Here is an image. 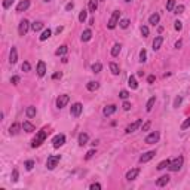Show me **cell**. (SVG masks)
<instances>
[{
	"label": "cell",
	"mask_w": 190,
	"mask_h": 190,
	"mask_svg": "<svg viewBox=\"0 0 190 190\" xmlns=\"http://www.w3.org/2000/svg\"><path fill=\"white\" fill-rule=\"evenodd\" d=\"M183 162H184V159H183L181 156H178V157H175L174 160H171V164H169L168 168H169L171 171H174V172H175V171H180L183 166Z\"/></svg>",
	"instance_id": "cell-4"
},
{
	"label": "cell",
	"mask_w": 190,
	"mask_h": 190,
	"mask_svg": "<svg viewBox=\"0 0 190 190\" xmlns=\"http://www.w3.org/2000/svg\"><path fill=\"white\" fill-rule=\"evenodd\" d=\"M48 129L45 128V129H42V131H39V132L36 134V137L33 138V143H31V147H40L42 144L45 143V140H46V137H48Z\"/></svg>",
	"instance_id": "cell-1"
},
{
	"label": "cell",
	"mask_w": 190,
	"mask_h": 190,
	"mask_svg": "<svg viewBox=\"0 0 190 190\" xmlns=\"http://www.w3.org/2000/svg\"><path fill=\"white\" fill-rule=\"evenodd\" d=\"M140 61L141 63H146L147 61V52H146V49L140 51Z\"/></svg>",
	"instance_id": "cell-37"
},
{
	"label": "cell",
	"mask_w": 190,
	"mask_h": 190,
	"mask_svg": "<svg viewBox=\"0 0 190 190\" xmlns=\"http://www.w3.org/2000/svg\"><path fill=\"white\" fill-rule=\"evenodd\" d=\"M94 155H95V150H89V152L86 153V156H85V159L88 160V159H91V157L94 156Z\"/></svg>",
	"instance_id": "cell-52"
},
{
	"label": "cell",
	"mask_w": 190,
	"mask_h": 190,
	"mask_svg": "<svg viewBox=\"0 0 190 190\" xmlns=\"http://www.w3.org/2000/svg\"><path fill=\"white\" fill-rule=\"evenodd\" d=\"M61 31H63V27H58V28H57V33L59 34V33H61Z\"/></svg>",
	"instance_id": "cell-59"
},
{
	"label": "cell",
	"mask_w": 190,
	"mask_h": 190,
	"mask_svg": "<svg viewBox=\"0 0 190 190\" xmlns=\"http://www.w3.org/2000/svg\"><path fill=\"white\" fill-rule=\"evenodd\" d=\"M18 177H19L18 169H14V171H12V180H14V181H18Z\"/></svg>",
	"instance_id": "cell-50"
},
{
	"label": "cell",
	"mask_w": 190,
	"mask_h": 190,
	"mask_svg": "<svg viewBox=\"0 0 190 190\" xmlns=\"http://www.w3.org/2000/svg\"><path fill=\"white\" fill-rule=\"evenodd\" d=\"M10 83L12 85H18L19 83V76H12L10 77Z\"/></svg>",
	"instance_id": "cell-49"
},
{
	"label": "cell",
	"mask_w": 190,
	"mask_h": 190,
	"mask_svg": "<svg viewBox=\"0 0 190 190\" xmlns=\"http://www.w3.org/2000/svg\"><path fill=\"white\" fill-rule=\"evenodd\" d=\"M82 110H83V106L80 103H75L71 108H70V115L73 116V117H79V116L82 115Z\"/></svg>",
	"instance_id": "cell-6"
},
{
	"label": "cell",
	"mask_w": 190,
	"mask_h": 190,
	"mask_svg": "<svg viewBox=\"0 0 190 190\" xmlns=\"http://www.w3.org/2000/svg\"><path fill=\"white\" fill-rule=\"evenodd\" d=\"M45 2H51V0H45Z\"/></svg>",
	"instance_id": "cell-61"
},
{
	"label": "cell",
	"mask_w": 190,
	"mask_h": 190,
	"mask_svg": "<svg viewBox=\"0 0 190 190\" xmlns=\"http://www.w3.org/2000/svg\"><path fill=\"white\" fill-rule=\"evenodd\" d=\"M17 61H18L17 48H12V49H10V54H9V63H10V64H15Z\"/></svg>",
	"instance_id": "cell-18"
},
{
	"label": "cell",
	"mask_w": 190,
	"mask_h": 190,
	"mask_svg": "<svg viewBox=\"0 0 190 190\" xmlns=\"http://www.w3.org/2000/svg\"><path fill=\"white\" fill-rule=\"evenodd\" d=\"M149 128H150V122H146L143 125V131H149Z\"/></svg>",
	"instance_id": "cell-55"
},
{
	"label": "cell",
	"mask_w": 190,
	"mask_h": 190,
	"mask_svg": "<svg viewBox=\"0 0 190 190\" xmlns=\"http://www.w3.org/2000/svg\"><path fill=\"white\" fill-rule=\"evenodd\" d=\"M59 160H61V156L59 155H52V156L48 157V160H46V168L48 169H55V166L59 164Z\"/></svg>",
	"instance_id": "cell-2"
},
{
	"label": "cell",
	"mask_w": 190,
	"mask_h": 190,
	"mask_svg": "<svg viewBox=\"0 0 190 190\" xmlns=\"http://www.w3.org/2000/svg\"><path fill=\"white\" fill-rule=\"evenodd\" d=\"M98 88H99V83L98 82H88V83H86V89H88V91H91V92L97 91Z\"/></svg>",
	"instance_id": "cell-24"
},
{
	"label": "cell",
	"mask_w": 190,
	"mask_h": 190,
	"mask_svg": "<svg viewBox=\"0 0 190 190\" xmlns=\"http://www.w3.org/2000/svg\"><path fill=\"white\" fill-rule=\"evenodd\" d=\"M138 174H140V168H134V169L126 172V180L128 181H132V180H135L138 177Z\"/></svg>",
	"instance_id": "cell-12"
},
{
	"label": "cell",
	"mask_w": 190,
	"mask_h": 190,
	"mask_svg": "<svg viewBox=\"0 0 190 190\" xmlns=\"http://www.w3.org/2000/svg\"><path fill=\"white\" fill-rule=\"evenodd\" d=\"M22 129H24L25 132H34V131H36V126H34L31 122L25 120L24 123H22Z\"/></svg>",
	"instance_id": "cell-19"
},
{
	"label": "cell",
	"mask_w": 190,
	"mask_h": 190,
	"mask_svg": "<svg viewBox=\"0 0 190 190\" xmlns=\"http://www.w3.org/2000/svg\"><path fill=\"white\" fill-rule=\"evenodd\" d=\"M155 79H156V77L152 75V76H149V77H147V82H149V83H153V82H155Z\"/></svg>",
	"instance_id": "cell-56"
},
{
	"label": "cell",
	"mask_w": 190,
	"mask_h": 190,
	"mask_svg": "<svg viewBox=\"0 0 190 190\" xmlns=\"http://www.w3.org/2000/svg\"><path fill=\"white\" fill-rule=\"evenodd\" d=\"M88 140H89V137H88V134L86 132H82L79 134V146H85V144H88Z\"/></svg>",
	"instance_id": "cell-21"
},
{
	"label": "cell",
	"mask_w": 190,
	"mask_h": 190,
	"mask_svg": "<svg viewBox=\"0 0 190 190\" xmlns=\"http://www.w3.org/2000/svg\"><path fill=\"white\" fill-rule=\"evenodd\" d=\"M181 101H183L181 97H175V99H174V107L178 108L180 107V104H181Z\"/></svg>",
	"instance_id": "cell-43"
},
{
	"label": "cell",
	"mask_w": 190,
	"mask_h": 190,
	"mask_svg": "<svg viewBox=\"0 0 190 190\" xmlns=\"http://www.w3.org/2000/svg\"><path fill=\"white\" fill-rule=\"evenodd\" d=\"M89 189H91V190H95V189L99 190V189H101V184H98V183H94V184H91V186H89Z\"/></svg>",
	"instance_id": "cell-51"
},
{
	"label": "cell",
	"mask_w": 190,
	"mask_h": 190,
	"mask_svg": "<svg viewBox=\"0 0 190 190\" xmlns=\"http://www.w3.org/2000/svg\"><path fill=\"white\" fill-rule=\"evenodd\" d=\"M125 2H131V0H125Z\"/></svg>",
	"instance_id": "cell-60"
},
{
	"label": "cell",
	"mask_w": 190,
	"mask_h": 190,
	"mask_svg": "<svg viewBox=\"0 0 190 190\" xmlns=\"http://www.w3.org/2000/svg\"><path fill=\"white\" fill-rule=\"evenodd\" d=\"M24 166H25V169L27 171H31L33 169V166H34V160H27L24 164Z\"/></svg>",
	"instance_id": "cell-39"
},
{
	"label": "cell",
	"mask_w": 190,
	"mask_h": 190,
	"mask_svg": "<svg viewBox=\"0 0 190 190\" xmlns=\"http://www.w3.org/2000/svg\"><path fill=\"white\" fill-rule=\"evenodd\" d=\"M120 51H122V45L120 43H116L115 46L111 48V57H119Z\"/></svg>",
	"instance_id": "cell-22"
},
{
	"label": "cell",
	"mask_w": 190,
	"mask_h": 190,
	"mask_svg": "<svg viewBox=\"0 0 190 190\" xmlns=\"http://www.w3.org/2000/svg\"><path fill=\"white\" fill-rule=\"evenodd\" d=\"M141 34H143V37H147V36H149V27L143 25V27H141Z\"/></svg>",
	"instance_id": "cell-44"
},
{
	"label": "cell",
	"mask_w": 190,
	"mask_h": 190,
	"mask_svg": "<svg viewBox=\"0 0 190 190\" xmlns=\"http://www.w3.org/2000/svg\"><path fill=\"white\" fill-rule=\"evenodd\" d=\"M122 107H123V110H126V111H128V110L131 108V103H128V101H125L123 104H122Z\"/></svg>",
	"instance_id": "cell-53"
},
{
	"label": "cell",
	"mask_w": 190,
	"mask_h": 190,
	"mask_svg": "<svg viewBox=\"0 0 190 190\" xmlns=\"http://www.w3.org/2000/svg\"><path fill=\"white\" fill-rule=\"evenodd\" d=\"M28 30H30V22H28L27 19H22V21L19 22V27H18V33H19V36H25Z\"/></svg>",
	"instance_id": "cell-9"
},
{
	"label": "cell",
	"mask_w": 190,
	"mask_h": 190,
	"mask_svg": "<svg viewBox=\"0 0 190 190\" xmlns=\"http://www.w3.org/2000/svg\"><path fill=\"white\" fill-rule=\"evenodd\" d=\"M51 36H52V31H51L49 28H48V30H45V31L42 33V36H40V40H42V42L48 40V39H49Z\"/></svg>",
	"instance_id": "cell-33"
},
{
	"label": "cell",
	"mask_w": 190,
	"mask_h": 190,
	"mask_svg": "<svg viewBox=\"0 0 190 190\" xmlns=\"http://www.w3.org/2000/svg\"><path fill=\"white\" fill-rule=\"evenodd\" d=\"M31 28H33L34 33H37V31H40L42 28H43V22L42 21H34L33 24H31Z\"/></svg>",
	"instance_id": "cell-29"
},
{
	"label": "cell",
	"mask_w": 190,
	"mask_h": 190,
	"mask_svg": "<svg viewBox=\"0 0 190 190\" xmlns=\"http://www.w3.org/2000/svg\"><path fill=\"white\" fill-rule=\"evenodd\" d=\"M116 110H117V107H116L115 104H110V106H107V107H104V110H103V113H104V116H111L116 113Z\"/></svg>",
	"instance_id": "cell-15"
},
{
	"label": "cell",
	"mask_w": 190,
	"mask_h": 190,
	"mask_svg": "<svg viewBox=\"0 0 190 190\" xmlns=\"http://www.w3.org/2000/svg\"><path fill=\"white\" fill-rule=\"evenodd\" d=\"M159 19H160L159 14H153V15H150V18H149V24L157 25V24H159Z\"/></svg>",
	"instance_id": "cell-28"
},
{
	"label": "cell",
	"mask_w": 190,
	"mask_h": 190,
	"mask_svg": "<svg viewBox=\"0 0 190 190\" xmlns=\"http://www.w3.org/2000/svg\"><path fill=\"white\" fill-rule=\"evenodd\" d=\"M21 68H22V71H30V68H31V66H30V63H22V66H21Z\"/></svg>",
	"instance_id": "cell-46"
},
{
	"label": "cell",
	"mask_w": 190,
	"mask_h": 190,
	"mask_svg": "<svg viewBox=\"0 0 190 190\" xmlns=\"http://www.w3.org/2000/svg\"><path fill=\"white\" fill-rule=\"evenodd\" d=\"M108 67H110V71H111L115 76H117L119 73H120V68H119V66H117L116 63H110V64H108Z\"/></svg>",
	"instance_id": "cell-27"
},
{
	"label": "cell",
	"mask_w": 190,
	"mask_h": 190,
	"mask_svg": "<svg viewBox=\"0 0 190 190\" xmlns=\"http://www.w3.org/2000/svg\"><path fill=\"white\" fill-rule=\"evenodd\" d=\"M58 77H61V73H55V75L52 76V79H58Z\"/></svg>",
	"instance_id": "cell-58"
},
{
	"label": "cell",
	"mask_w": 190,
	"mask_h": 190,
	"mask_svg": "<svg viewBox=\"0 0 190 190\" xmlns=\"http://www.w3.org/2000/svg\"><path fill=\"white\" fill-rule=\"evenodd\" d=\"M183 12H184V6H183V5H177V6L174 8V14H177V15H180Z\"/></svg>",
	"instance_id": "cell-38"
},
{
	"label": "cell",
	"mask_w": 190,
	"mask_h": 190,
	"mask_svg": "<svg viewBox=\"0 0 190 190\" xmlns=\"http://www.w3.org/2000/svg\"><path fill=\"white\" fill-rule=\"evenodd\" d=\"M156 156V152L155 150H150V152H146L144 155H141L140 156V164H146V162H149L152 160L153 157Z\"/></svg>",
	"instance_id": "cell-11"
},
{
	"label": "cell",
	"mask_w": 190,
	"mask_h": 190,
	"mask_svg": "<svg viewBox=\"0 0 190 190\" xmlns=\"http://www.w3.org/2000/svg\"><path fill=\"white\" fill-rule=\"evenodd\" d=\"M162 43H164V37H162V36H157V37H155V40H153V51H159V49H160Z\"/></svg>",
	"instance_id": "cell-17"
},
{
	"label": "cell",
	"mask_w": 190,
	"mask_h": 190,
	"mask_svg": "<svg viewBox=\"0 0 190 190\" xmlns=\"http://www.w3.org/2000/svg\"><path fill=\"white\" fill-rule=\"evenodd\" d=\"M67 52H68V46H67V45H61V46L55 51V55H57V57H63V55H66Z\"/></svg>",
	"instance_id": "cell-20"
},
{
	"label": "cell",
	"mask_w": 190,
	"mask_h": 190,
	"mask_svg": "<svg viewBox=\"0 0 190 190\" xmlns=\"http://www.w3.org/2000/svg\"><path fill=\"white\" fill-rule=\"evenodd\" d=\"M73 6H75V5H73V2L67 3V5H66V10H71V9H73Z\"/></svg>",
	"instance_id": "cell-54"
},
{
	"label": "cell",
	"mask_w": 190,
	"mask_h": 190,
	"mask_svg": "<svg viewBox=\"0 0 190 190\" xmlns=\"http://www.w3.org/2000/svg\"><path fill=\"white\" fill-rule=\"evenodd\" d=\"M181 45H183V42H181V40H178L177 43H175V48L178 49V48H181Z\"/></svg>",
	"instance_id": "cell-57"
},
{
	"label": "cell",
	"mask_w": 190,
	"mask_h": 190,
	"mask_svg": "<svg viewBox=\"0 0 190 190\" xmlns=\"http://www.w3.org/2000/svg\"><path fill=\"white\" fill-rule=\"evenodd\" d=\"M159 137H160V134L157 132V131H153L152 134H149L147 137H146V144H155V143H157L159 141Z\"/></svg>",
	"instance_id": "cell-10"
},
{
	"label": "cell",
	"mask_w": 190,
	"mask_h": 190,
	"mask_svg": "<svg viewBox=\"0 0 190 190\" xmlns=\"http://www.w3.org/2000/svg\"><path fill=\"white\" fill-rule=\"evenodd\" d=\"M174 28H175L177 31H181L183 30V22L181 21H175V22H174Z\"/></svg>",
	"instance_id": "cell-42"
},
{
	"label": "cell",
	"mask_w": 190,
	"mask_h": 190,
	"mask_svg": "<svg viewBox=\"0 0 190 190\" xmlns=\"http://www.w3.org/2000/svg\"><path fill=\"white\" fill-rule=\"evenodd\" d=\"M101 70H103L101 63H95V64H92V71H94V73H99Z\"/></svg>",
	"instance_id": "cell-36"
},
{
	"label": "cell",
	"mask_w": 190,
	"mask_h": 190,
	"mask_svg": "<svg viewBox=\"0 0 190 190\" xmlns=\"http://www.w3.org/2000/svg\"><path fill=\"white\" fill-rule=\"evenodd\" d=\"M169 183V175H162L160 178H157L156 180V186L157 187H164Z\"/></svg>",
	"instance_id": "cell-16"
},
{
	"label": "cell",
	"mask_w": 190,
	"mask_h": 190,
	"mask_svg": "<svg viewBox=\"0 0 190 190\" xmlns=\"http://www.w3.org/2000/svg\"><path fill=\"white\" fill-rule=\"evenodd\" d=\"M98 9V0H89V12H95Z\"/></svg>",
	"instance_id": "cell-31"
},
{
	"label": "cell",
	"mask_w": 190,
	"mask_h": 190,
	"mask_svg": "<svg viewBox=\"0 0 190 190\" xmlns=\"http://www.w3.org/2000/svg\"><path fill=\"white\" fill-rule=\"evenodd\" d=\"M92 39V31L88 28V30H85L82 33V42H89Z\"/></svg>",
	"instance_id": "cell-26"
},
{
	"label": "cell",
	"mask_w": 190,
	"mask_h": 190,
	"mask_svg": "<svg viewBox=\"0 0 190 190\" xmlns=\"http://www.w3.org/2000/svg\"><path fill=\"white\" fill-rule=\"evenodd\" d=\"M15 0H3V8L5 9H8V8H10L12 6V3H14Z\"/></svg>",
	"instance_id": "cell-45"
},
{
	"label": "cell",
	"mask_w": 190,
	"mask_h": 190,
	"mask_svg": "<svg viewBox=\"0 0 190 190\" xmlns=\"http://www.w3.org/2000/svg\"><path fill=\"white\" fill-rule=\"evenodd\" d=\"M79 21H80V22H85V21H86V10H85V9L80 10V14H79Z\"/></svg>",
	"instance_id": "cell-40"
},
{
	"label": "cell",
	"mask_w": 190,
	"mask_h": 190,
	"mask_svg": "<svg viewBox=\"0 0 190 190\" xmlns=\"http://www.w3.org/2000/svg\"><path fill=\"white\" fill-rule=\"evenodd\" d=\"M187 128H190V117H187L181 125V129H187Z\"/></svg>",
	"instance_id": "cell-47"
},
{
	"label": "cell",
	"mask_w": 190,
	"mask_h": 190,
	"mask_svg": "<svg viewBox=\"0 0 190 190\" xmlns=\"http://www.w3.org/2000/svg\"><path fill=\"white\" fill-rule=\"evenodd\" d=\"M45 75H46V64H45L43 61H39V63H37V76H39V77H43Z\"/></svg>",
	"instance_id": "cell-14"
},
{
	"label": "cell",
	"mask_w": 190,
	"mask_h": 190,
	"mask_svg": "<svg viewBox=\"0 0 190 190\" xmlns=\"http://www.w3.org/2000/svg\"><path fill=\"white\" fill-rule=\"evenodd\" d=\"M128 85H129V88H131V89H137V88H138V83H137V79H135L134 76H131V77L128 79Z\"/></svg>",
	"instance_id": "cell-30"
},
{
	"label": "cell",
	"mask_w": 190,
	"mask_h": 190,
	"mask_svg": "<svg viewBox=\"0 0 190 190\" xmlns=\"http://www.w3.org/2000/svg\"><path fill=\"white\" fill-rule=\"evenodd\" d=\"M36 113H37V110H36V107H33V106L27 107V110H25V115H27V117H28V119L34 117V116H36Z\"/></svg>",
	"instance_id": "cell-25"
},
{
	"label": "cell",
	"mask_w": 190,
	"mask_h": 190,
	"mask_svg": "<svg viewBox=\"0 0 190 190\" xmlns=\"http://www.w3.org/2000/svg\"><path fill=\"white\" fill-rule=\"evenodd\" d=\"M155 103H156V97H152V98L147 101V104H146V110L147 111H152V108L155 106Z\"/></svg>",
	"instance_id": "cell-32"
},
{
	"label": "cell",
	"mask_w": 190,
	"mask_h": 190,
	"mask_svg": "<svg viewBox=\"0 0 190 190\" xmlns=\"http://www.w3.org/2000/svg\"><path fill=\"white\" fill-rule=\"evenodd\" d=\"M30 8V0H21L17 6V12H24Z\"/></svg>",
	"instance_id": "cell-13"
},
{
	"label": "cell",
	"mask_w": 190,
	"mask_h": 190,
	"mask_svg": "<svg viewBox=\"0 0 190 190\" xmlns=\"http://www.w3.org/2000/svg\"><path fill=\"white\" fill-rule=\"evenodd\" d=\"M119 25H120V28H128V27H129V19H122V21H119Z\"/></svg>",
	"instance_id": "cell-41"
},
{
	"label": "cell",
	"mask_w": 190,
	"mask_h": 190,
	"mask_svg": "<svg viewBox=\"0 0 190 190\" xmlns=\"http://www.w3.org/2000/svg\"><path fill=\"white\" fill-rule=\"evenodd\" d=\"M68 101H70V97L67 95V94H63V95H59L57 98V107L61 110V108H64L68 104Z\"/></svg>",
	"instance_id": "cell-8"
},
{
	"label": "cell",
	"mask_w": 190,
	"mask_h": 190,
	"mask_svg": "<svg viewBox=\"0 0 190 190\" xmlns=\"http://www.w3.org/2000/svg\"><path fill=\"white\" fill-rule=\"evenodd\" d=\"M64 143H66V135H64V134H58V135H55V137L52 138V146H54L55 149L61 147Z\"/></svg>",
	"instance_id": "cell-5"
},
{
	"label": "cell",
	"mask_w": 190,
	"mask_h": 190,
	"mask_svg": "<svg viewBox=\"0 0 190 190\" xmlns=\"http://www.w3.org/2000/svg\"><path fill=\"white\" fill-rule=\"evenodd\" d=\"M22 125H19V123H14V125H10V128H9V134L10 135H17L18 132H19V128H21Z\"/></svg>",
	"instance_id": "cell-23"
},
{
	"label": "cell",
	"mask_w": 190,
	"mask_h": 190,
	"mask_svg": "<svg viewBox=\"0 0 190 190\" xmlns=\"http://www.w3.org/2000/svg\"><path fill=\"white\" fill-rule=\"evenodd\" d=\"M169 164H171V160L165 159V160H162V162L157 165V169H159V171H160V169H165V168H168V166H169Z\"/></svg>",
	"instance_id": "cell-35"
},
{
	"label": "cell",
	"mask_w": 190,
	"mask_h": 190,
	"mask_svg": "<svg viewBox=\"0 0 190 190\" xmlns=\"http://www.w3.org/2000/svg\"><path fill=\"white\" fill-rule=\"evenodd\" d=\"M119 97H120V98H122V99H126V98H128V97H129V92H128V91H125V89H123V91H120V94H119Z\"/></svg>",
	"instance_id": "cell-48"
},
{
	"label": "cell",
	"mask_w": 190,
	"mask_h": 190,
	"mask_svg": "<svg viewBox=\"0 0 190 190\" xmlns=\"http://www.w3.org/2000/svg\"><path fill=\"white\" fill-rule=\"evenodd\" d=\"M175 6H177V5H175V0H168V2H166V10H168V12H172Z\"/></svg>",
	"instance_id": "cell-34"
},
{
	"label": "cell",
	"mask_w": 190,
	"mask_h": 190,
	"mask_svg": "<svg viewBox=\"0 0 190 190\" xmlns=\"http://www.w3.org/2000/svg\"><path fill=\"white\" fill-rule=\"evenodd\" d=\"M119 18H120V12H119V10H115V12L111 14V17H110V19H108V24H107V27L110 28V30L116 28V25L119 24Z\"/></svg>",
	"instance_id": "cell-3"
},
{
	"label": "cell",
	"mask_w": 190,
	"mask_h": 190,
	"mask_svg": "<svg viewBox=\"0 0 190 190\" xmlns=\"http://www.w3.org/2000/svg\"><path fill=\"white\" fill-rule=\"evenodd\" d=\"M141 123H143V119H137V120H134L131 125H128L126 126V129H125V132L126 134H131V132H135L138 128L141 126Z\"/></svg>",
	"instance_id": "cell-7"
}]
</instances>
